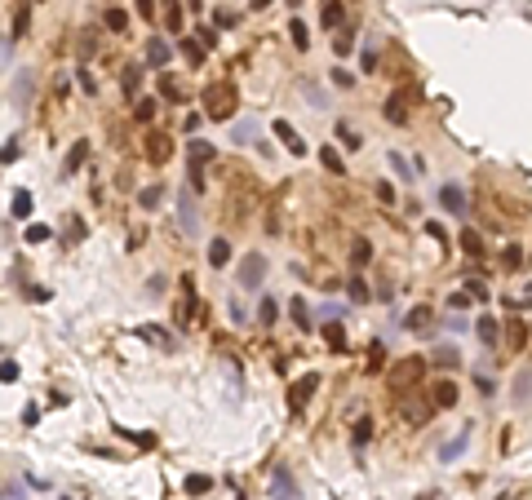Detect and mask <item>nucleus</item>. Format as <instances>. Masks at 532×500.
<instances>
[{"label": "nucleus", "mask_w": 532, "mask_h": 500, "mask_svg": "<svg viewBox=\"0 0 532 500\" xmlns=\"http://www.w3.org/2000/svg\"><path fill=\"white\" fill-rule=\"evenodd\" d=\"M120 89H125V97H133L142 89V67H125L120 71Z\"/></svg>", "instance_id": "15"}, {"label": "nucleus", "mask_w": 532, "mask_h": 500, "mask_svg": "<svg viewBox=\"0 0 532 500\" xmlns=\"http://www.w3.org/2000/svg\"><path fill=\"white\" fill-rule=\"evenodd\" d=\"M271 129H275V138H280V142H284L293 155H306V142H302V133H297L293 124H288V120H275Z\"/></svg>", "instance_id": "7"}, {"label": "nucleus", "mask_w": 532, "mask_h": 500, "mask_svg": "<svg viewBox=\"0 0 532 500\" xmlns=\"http://www.w3.org/2000/svg\"><path fill=\"white\" fill-rule=\"evenodd\" d=\"M462 248H466V252H483V243H479V230H462Z\"/></svg>", "instance_id": "41"}, {"label": "nucleus", "mask_w": 532, "mask_h": 500, "mask_svg": "<svg viewBox=\"0 0 532 500\" xmlns=\"http://www.w3.org/2000/svg\"><path fill=\"white\" fill-rule=\"evenodd\" d=\"M426 235H435V239H444V243H448V235H444V226H439V222H426Z\"/></svg>", "instance_id": "54"}, {"label": "nucleus", "mask_w": 532, "mask_h": 500, "mask_svg": "<svg viewBox=\"0 0 532 500\" xmlns=\"http://www.w3.org/2000/svg\"><path fill=\"white\" fill-rule=\"evenodd\" d=\"M297 483H293V474H288V465H275L271 469V500H297Z\"/></svg>", "instance_id": "4"}, {"label": "nucleus", "mask_w": 532, "mask_h": 500, "mask_svg": "<svg viewBox=\"0 0 532 500\" xmlns=\"http://www.w3.org/2000/svg\"><path fill=\"white\" fill-rule=\"evenodd\" d=\"M475 337L483 341V346H497V341H501V328H497V319H492V314H479V323H475Z\"/></svg>", "instance_id": "9"}, {"label": "nucleus", "mask_w": 532, "mask_h": 500, "mask_svg": "<svg viewBox=\"0 0 532 500\" xmlns=\"http://www.w3.org/2000/svg\"><path fill=\"white\" fill-rule=\"evenodd\" d=\"M368 257H373L368 239H355V243H350V266H355V271H364V266H368Z\"/></svg>", "instance_id": "20"}, {"label": "nucleus", "mask_w": 532, "mask_h": 500, "mask_svg": "<svg viewBox=\"0 0 532 500\" xmlns=\"http://www.w3.org/2000/svg\"><path fill=\"white\" fill-rule=\"evenodd\" d=\"M382 363H386V350H382V346H373V350H368V372H377Z\"/></svg>", "instance_id": "46"}, {"label": "nucleus", "mask_w": 532, "mask_h": 500, "mask_svg": "<svg viewBox=\"0 0 532 500\" xmlns=\"http://www.w3.org/2000/svg\"><path fill=\"white\" fill-rule=\"evenodd\" d=\"M475 385H479V394H483V398H492V394H497V385H492V376H479V372H475Z\"/></svg>", "instance_id": "43"}, {"label": "nucleus", "mask_w": 532, "mask_h": 500, "mask_svg": "<svg viewBox=\"0 0 532 500\" xmlns=\"http://www.w3.org/2000/svg\"><path fill=\"white\" fill-rule=\"evenodd\" d=\"M466 292H470V297H475V301H488V288H483L479 279H466Z\"/></svg>", "instance_id": "44"}, {"label": "nucleus", "mask_w": 532, "mask_h": 500, "mask_svg": "<svg viewBox=\"0 0 532 500\" xmlns=\"http://www.w3.org/2000/svg\"><path fill=\"white\" fill-rule=\"evenodd\" d=\"M519 389H515V398L519 403H532V372H519V381H515Z\"/></svg>", "instance_id": "29"}, {"label": "nucleus", "mask_w": 532, "mask_h": 500, "mask_svg": "<svg viewBox=\"0 0 532 500\" xmlns=\"http://www.w3.org/2000/svg\"><path fill=\"white\" fill-rule=\"evenodd\" d=\"M84 155H89V142H76V146L67 151V164H63V173H67V177H71V173H76V168L84 164Z\"/></svg>", "instance_id": "19"}, {"label": "nucleus", "mask_w": 532, "mask_h": 500, "mask_svg": "<svg viewBox=\"0 0 532 500\" xmlns=\"http://www.w3.org/2000/svg\"><path fill=\"white\" fill-rule=\"evenodd\" d=\"M315 385H320V376H315V372H306L302 381H293V389H288V408L302 412V408H306V398L315 394Z\"/></svg>", "instance_id": "5"}, {"label": "nucleus", "mask_w": 532, "mask_h": 500, "mask_svg": "<svg viewBox=\"0 0 532 500\" xmlns=\"http://www.w3.org/2000/svg\"><path fill=\"white\" fill-rule=\"evenodd\" d=\"M262 275H266V257L262 252H244L240 257V271H235V279H240V288H262Z\"/></svg>", "instance_id": "2"}, {"label": "nucleus", "mask_w": 532, "mask_h": 500, "mask_svg": "<svg viewBox=\"0 0 532 500\" xmlns=\"http://www.w3.org/2000/svg\"><path fill=\"white\" fill-rule=\"evenodd\" d=\"M404 417L413 421V425H421V421L430 417V408H426V403H404Z\"/></svg>", "instance_id": "34"}, {"label": "nucleus", "mask_w": 532, "mask_h": 500, "mask_svg": "<svg viewBox=\"0 0 532 500\" xmlns=\"http://www.w3.org/2000/svg\"><path fill=\"white\" fill-rule=\"evenodd\" d=\"M169 155H173V142H169L164 133H147V160L151 164H164Z\"/></svg>", "instance_id": "8"}, {"label": "nucleus", "mask_w": 532, "mask_h": 500, "mask_svg": "<svg viewBox=\"0 0 532 500\" xmlns=\"http://www.w3.org/2000/svg\"><path fill=\"white\" fill-rule=\"evenodd\" d=\"M288 40H293L297 49H306V45H311V31H306V22H302V18L288 22Z\"/></svg>", "instance_id": "24"}, {"label": "nucleus", "mask_w": 532, "mask_h": 500, "mask_svg": "<svg viewBox=\"0 0 532 500\" xmlns=\"http://www.w3.org/2000/svg\"><path fill=\"white\" fill-rule=\"evenodd\" d=\"M138 204H142V209H155V204H160V186H142L138 191Z\"/></svg>", "instance_id": "37"}, {"label": "nucleus", "mask_w": 532, "mask_h": 500, "mask_svg": "<svg viewBox=\"0 0 532 500\" xmlns=\"http://www.w3.org/2000/svg\"><path fill=\"white\" fill-rule=\"evenodd\" d=\"M466 438H470V434H457V438H453V443H448V447H444V460H453L457 452H462V447H466Z\"/></svg>", "instance_id": "45"}, {"label": "nucleus", "mask_w": 532, "mask_h": 500, "mask_svg": "<svg viewBox=\"0 0 532 500\" xmlns=\"http://www.w3.org/2000/svg\"><path fill=\"white\" fill-rule=\"evenodd\" d=\"M9 213H14V217H31V195H27V191H18V195H14V204H9Z\"/></svg>", "instance_id": "28"}, {"label": "nucleus", "mask_w": 532, "mask_h": 500, "mask_svg": "<svg viewBox=\"0 0 532 500\" xmlns=\"http://www.w3.org/2000/svg\"><path fill=\"white\" fill-rule=\"evenodd\" d=\"M182 54H187V63H191V67H200V63H204V54H209V49H204L200 40H182Z\"/></svg>", "instance_id": "26"}, {"label": "nucleus", "mask_w": 532, "mask_h": 500, "mask_svg": "<svg viewBox=\"0 0 532 500\" xmlns=\"http://www.w3.org/2000/svg\"><path fill=\"white\" fill-rule=\"evenodd\" d=\"M430 319H435V310H430V306H413V310H408V319H404V328L421 332V328H430Z\"/></svg>", "instance_id": "14"}, {"label": "nucleus", "mask_w": 532, "mask_h": 500, "mask_svg": "<svg viewBox=\"0 0 532 500\" xmlns=\"http://www.w3.org/2000/svg\"><path fill=\"white\" fill-rule=\"evenodd\" d=\"M102 22H107V31H129V14H125L120 5H116V9H107V18H102Z\"/></svg>", "instance_id": "23"}, {"label": "nucleus", "mask_w": 532, "mask_h": 500, "mask_svg": "<svg viewBox=\"0 0 532 500\" xmlns=\"http://www.w3.org/2000/svg\"><path fill=\"white\" fill-rule=\"evenodd\" d=\"M0 376H5V385H14V381H18V363H14V359H5V368H0Z\"/></svg>", "instance_id": "47"}, {"label": "nucleus", "mask_w": 532, "mask_h": 500, "mask_svg": "<svg viewBox=\"0 0 532 500\" xmlns=\"http://www.w3.org/2000/svg\"><path fill=\"white\" fill-rule=\"evenodd\" d=\"M453 403H457V385H453V381H435L430 408H453Z\"/></svg>", "instance_id": "10"}, {"label": "nucleus", "mask_w": 532, "mask_h": 500, "mask_svg": "<svg viewBox=\"0 0 532 500\" xmlns=\"http://www.w3.org/2000/svg\"><path fill=\"white\" fill-rule=\"evenodd\" d=\"M457 359H462V355H457V350L453 346H439V350H435V368H457Z\"/></svg>", "instance_id": "25"}, {"label": "nucleus", "mask_w": 532, "mask_h": 500, "mask_svg": "<svg viewBox=\"0 0 532 500\" xmlns=\"http://www.w3.org/2000/svg\"><path fill=\"white\" fill-rule=\"evenodd\" d=\"M439 204L448 213H466V195L457 191V186H439Z\"/></svg>", "instance_id": "13"}, {"label": "nucleus", "mask_w": 532, "mask_h": 500, "mask_svg": "<svg viewBox=\"0 0 532 500\" xmlns=\"http://www.w3.org/2000/svg\"><path fill=\"white\" fill-rule=\"evenodd\" d=\"M226 261H231V243H226V239H213V243H209V266H217V271H222Z\"/></svg>", "instance_id": "16"}, {"label": "nucleus", "mask_w": 532, "mask_h": 500, "mask_svg": "<svg viewBox=\"0 0 532 500\" xmlns=\"http://www.w3.org/2000/svg\"><path fill=\"white\" fill-rule=\"evenodd\" d=\"M187 9H191V14H200V9H204V0H187Z\"/></svg>", "instance_id": "56"}, {"label": "nucleus", "mask_w": 532, "mask_h": 500, "mask_svg": "<svg viewBox=\"0 0 532 500\" xmlns=\"http://www.w3.org/2000/svg\"><path fill=\"white\" fill-rule=\"evenodd\" d=\"M160 93L169 97V102H178V97H182V89H178V80L169 76V71H160Z\"/></svg>", "instance_id": "31"}, {"label": "nucleus", "mask_w": 532, "mask_h": 500, "mask_svg": "<svg viewBox=\"0 0 532 500\" xmlns=\"http://www.w3.org/2000/svg\"><path fill=\"white\" fill-rule=\"evenodd\" d=\"M386 120H391V124H404V120H408V111H404V93H391V102H386Z\"/></svg>", "instance_id": "21"}, {"label": "nucleus", "mask_w": 532, "mask_h": 500, "mask_svg": "<svg viewBox=\"0 0 532 500\" xmlns=\"http://www.w3.org/2000/svg\"><path fill=\"white\" fill-rule=\"evenodd\" d=\"M196 35H200V45H204V49H213V45H217V31H209V27H200Z\"/></svg>", "instance_id": "50"}, {"label": "nucleus", "mask_w": 532, "mask_h": 500, "mask_svg": "<svg viewBox=\"0 0 532 500\" xmlns=\"http://www.w3.org/2000/svg\"><path fill=\"white\" fill-rule=\"evenodd\" d=\"M368 434H373V421H355V447H364Z\"/></svg>", "instance_id": "42"}, {"label": "nucleus", "mask_w": 532, "mask_h": 500, "mask_svg": "<svg viewBox=\"0 0 532 500\" xmlns=\"http://www.w3.org/2000/svg\"><path fill=\"white\" fill-rule=\"evenodd\" d=\"M337 22H342V5L329 0V5H324V27H337Z\"/></svg>", "instance_id": "40"}, {"label": "nucleus", "mask_w": 532, "mask_h": 500, "mask_svg": "<svg viewBox=\"0 0 532 500\" xmlns=\"http://www.w3.org/2000/svg\"><path fill=\"white\" fill-rule=\"evenodd\" d=\"M421 372H426V359H404V363H395L391 368V389H404V385H417L421 381Z\"/></svg>", "instance_id": "3"}, {"label": "nucleus", "mask_w": 532, "mask_h": 500, "mask_svg": "<svg viewBox=\"0 0 532 500\" xmlns=\"http://www.w3.org/2000/svg\"><path fill=\"white\" fill-rule=\"evenodd\" d=\"M200 102H204V115H209V120H231L235 115V89L226 80L209 84V89L200 93Z\"/></svg>", "instance_id": "1"}, {"label": "nucleus", "mask_w": 532, "mask_h": 500, "mask_svg": "<svg viewBox=\"0 0 532 500\" xmlns=\"http://www.w3.org/2000/svg\"><path fill=\"white\" fill-rule=\"evenodd\" d=\"M93 49H98V40H93V31H89V35L80 40V54H89V58H93Z\"/></svg>", "instance_id": "53"}, {"label": "nucleus", "mask_w": 532, "mask_h": 500, "mask_svg": "<svg viewBox=\"0 0 532 500\" xmlns=\"http://www.w3.org/2000/svg\"><path fill=\"white\" fill-rule=\"evenodd\" d=\"M324 341H329V350H333V355H342V350H346V328H342V319L324 323Z\"/></svg>", "instance_id": "11"}, {"label": "nucleus", "mask_w": 532, "mask_h": 500, "mask_svg": "<svg viewBox=\"0 0 532 500\" xmlns=\"http://www.w3.org/2000/svg\"><path fill=\"white\" fill-rule=\"evenodd\" d=\"M288 314H293V323L302 328V332H311V328H315V319H311V306H306L302 297H293V301H288Z\"/></svg>", "instance_id": "12"}, {"label": "nucleus", "mask_w": 532, "mask_h": 500, "mask_svg": "<svg viewBox=\"0 0 532 500\" xmlns=\"http://www.w3.org/2000/svg\"><path fill=\"white\" fill-rule=\"evenodd\" d=\"M164 27L173 31V35L182 31V5H178V0H169V5H164Z\"/></svg>", "instance_id": "22"}, {"label": "nucleus", "mask_w": 532, "mask_h": 500, "mask_svg": "<svg viewBox=\"0 0 532 500\" xmlns=\"http://www.w3.org/2000/svg\"><path fill=\"white\" fill-rule=\"evenodd\" d=\"M333 49H337V58H346L350 49H355V35H350V31H342V35H333Z\"/></svg>", "instance_id": "38"}, {"label": "nucleus", "mask_w": 532, "mask_h": 500, "mask_svg": "<svg viewBox=\"0 0 532 500\" xmlns=\"http://www.w3.org/2000/svg\"><path fill=\"white\" fill-rule=\"evenodd\" d=\"M258 319H262L266 328H271L275 319H280V306H275V301H271V297H262V306H258Z\"/></svg>", "instance_id": "27"}, {"label": "nucleus", "mask_w": 532, "mask_h": 500, "mask_svg": "<svg viewBox=\"0 0 532 500\" xmlns=\"http://www.w3.org/2000/svg\"><path fill=\"white\" fill-rule=\"evenodd\" d=\"M155 106H160V102H151V97H142V102L133 106V115H138L142 124H151V120H155Z\"/></svg>", "instance_id": "33"}, {"label": "nucleus", "mask_w": 532, "mask_h": 500, "mask_svg": "<svg viewBox=\"0 0 532 500\" xmlns=\"http://www.w3.org/2000/svg\"><path fill=\"white\" fill-rule=\"evenodd\" d=\"M45 239H54V230L45 226V222H31L27 226V243H45Z\"/></svg>", "instance_id": "32"}, {"label": "nucleus", "mask_w": 532, "mask_h": 500, "mask_svg": "<svg viewBox=\"0 0 532 500\" xmlns=\"http://www.w3.org/2000/svg\"><path fill=\"white\" fill-rule=\"evenodd\" d=\"M187 155H191V164H209L217 151H213V142H200V138H196V142L187 146Z\"/></svg>", "instance_id": "17"}, {"label": "nucleus", "mask_w": 532, "mask_h": 500, "mask_svg": "<svg viewBox=\"0 0 532 500\" xmlns=\"http://www.w3.org/2000/svg\"><path fill=\"white\" fill-rule=\"evenodd\" d=\"M346 292H350V301H368V284H364V279H350V284H346Z\"/></svg>", "instance_id": "35"}, {"label": "nucleus", "mask_w": 532, "mask_h": 500, "mask_svg": "<svg viewBox=\"0 0 532 500\" xmlns=\"http://www.w3.org/2000/svg\"><path fill=\"white\" fill-rule=\"evenodd\" d=\"M249 5H253V9H266V5H271V0H249Z\"/></svg>", "instance_id": "57"}, {"label": "nucleus", "mask_w": 532, "mask_h": 500, "mask_svg": "<svg viewBox=\"0 0 532 500\" xmlns=\"http://www.w3.org/2000/svg\"><path fill=\"white\" fill-rule=\"evenodd\" d=\"M138 14L142 18H155V0H138Z\"/></svg>", "instance_id": "52"}, {"label": "nucleus", "mask_w": 532, "mask_h": 500, "mask_svg": "<svg viewBox=\"0 0 532 500\" xmlns=\"http://www.w3.org/2000/svg\"><path fill=\"white\" fill-rule=\"evenodd\" d=\"M209 487H213V478H204V474H191V478H187V492H191V496L209 492Z\"/></svg>", "instance_id": "39"}, {"label": "nucleus", "mask_w": 532, "mask_h": 500, "mask_svg": "<svg viewBox=\"0 0 532 500\" xmlns=\"http://www.w3.org/2000/svg\"><path fill=\"white\" fill-rule=\"evenodd\" d=\"M337 133H342V138H346V146H350V151H359V146H364V142H359V133L350 129L346 120H337Z\"/></svg>", "instance_id": "36"}, {"label": "nucleus", "mask_w": 532, "mask_h": 500, "mask_svg": "<svg viewBox=\"0 0 532 500\" xmlns=\"http://www.w3.org/2000/svg\"><path fill=\"white\" fill-rule=\"evenodd\" d=\"M14 160H18V138H9L5 142V164H14Z\"/></svg>", "instance_id": "51"}, {"label": "nucleus", "mask_w": 532, "mask_h": 500, "mask_svg": "<svg viewBox=\"0 0 532 500\" xmlns=\"http://www.w3.org/2000/svg\"><path fill=\"white\" fill-rule=\"evenodd\" d=\"M5 500H22V487H14V483H9V487H5Z\"/></svg>", "instance_id": "55"}, {"label": "nucleus", "mask_w": 532, "mask_h": 500, "mask_svg": "<svg viewBox=\"0 0 532 500\" xmlns=\"http://www.w3.org/2000/svg\"><path fill=\"white\" fill-rule=\"evenodd\" d=\"M320 164L329 168V173H337V177H346V160H342V155L333 151V146H324V151H320Z\"/></svg>", "instance_id": "18"}, {"label": "nucleus", "mask_w": 532, "mask_h": 500, "mask_svg": "<svg viewBox=\"0 0 532 500\" xmlns=\"http://www.w3.org/2000/svg\"><path fill=\"white\" fill-rule=\"evenodd\" d=\"M506 337H510V346L519 350V346H524V341H528V328L519 323V319H510V323H506Z\"/></svg>", "instance_id": "30"}, {"label": "nucleus", "mask_w": 532, "mask_h": 500, "mask_svg": "<svg viewBox=\"0 0 532 500\" xmlns=\"http://www.w3.org/2000/svg\"><path fill=\"white\" fill-rule=\"evenodd\" d=\"M147 63H151L155 71H164L169 63H173V45L160 40V35H151V40H147Z\"/></svg>", "instance_id": "6"}, {"label": "nucleus", "mask_w": 532, "mask_h": 500, "mask_svg": "<svg viewBox=\"0 0 532 500\" xmlns=\"http://www.w3.org/2000/svg\"><path fill=\"white\" fill-rule=\"evenodd\" d=\"M217 27H222V31L235 27V14H231V9H217Z\"/></svg>", "instance_id": "49"}, {"label": "nucleus", "mask_w": 532, "mask_h": 500, "mask_svg": "<svg viewBox=\"0 0 532 500\" xmlns=\"http://www.w3.org/2000/svg\"><path fill=\"white\" fill-rule=\"evenodd\" d=\"M377 200L382 204H395V186H391V182H377Z\"/></svg>", "instance_id": "48"}]
</instances>
